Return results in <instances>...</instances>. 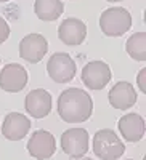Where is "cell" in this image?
I'll use <instances>...</instances> for the list:
<instances>
[{
    "label": "cell",
    "instance_id": "1",
    "mask_svg": "<svg viewBox=\"0 0 146 160\" xmlns=\"http://www.w3.org/2000/svg\"><path fill=\"white\" fill-rule=\"evenodd\" d=\"M93 112V101L81 88H68L58 98V114L68 123H82Z\"/></svg>",
    "mask_w": 146,
    "mask_h": 160
},
{
    "label": "cell",
    "instance_id": "2",
    "mask_svg": "<svg viewBox=\"0 0 146 160\" xmlns=\"http://www.w3.org/2000/svg\"><path fill=\"white\" fill-rule=\"evenodd\" d=\"M100 28L108 37H121L132 28V15L121 7H111L100 16Z\"/></svg>",
    "mask_w": 146,
    "mask_h": 160
},
{
    "label": "cell",
    "instance_id": "3",
    "mask_svg": "<svg viewBox=\"0 0 146 160\" xmlns=\"http://www.w3.org/2000/svg\"><path fill=\"white\" fill-rule=\"evenodd\" d=\"M93 152L101 160H117L125 152V146L112 130H98L93 136Z\"/></svg>",
    "mask_w": 146,
    "mask_h": 160
},
{
    "label": "cell",
    "instance_id": "4",
    "mask_svg": "<svg viewBox=\"0 0 146 160\" xmlns=\"http://www.w3.org/2000/svg\"><path fill=\"white\" fill-rule=\"evenodd\" d=\"M76 62L68 53H55L47 62V72L56 83H68L76 77Z\"/></svg>",
    "mask_w": 146,
    "mask_h": 160
},
{
    "label": "cell",
    "instance_id": "5",
    "mask_svg": "<svg viewBox=\"0 0 146 160\" xmlns=\"http://www.w3.org/2000/svg\"><path fill=\"white\" fill-rule=\"evenodd\" d=\"M111 68L104 61H90L84 66L81 78L88 90H103L111 82Z\"/></svg>",
    "mask_w": 146,
    "mask_h": 160
},
{
    "label": "cell",
    "instance_id": "6",
    "mask_svg": "<svg viewBox=\"0 0 146 160\" xmlns=\"http://www.w3.org/2000/svg\"><path fill=\"white\" fill-rule=\"evenodd\" d=\"M48 51V42L40 34H29L19 42V56L31 64H37L44 59Z\"/></svg>",
    "mask_w": 146,
    "mask_h": 160
},
{
    "label": "cell",
    "instance_id": "7",
    "mask_svg": "<svg viewBox=\"0 0 146 160\" xmlns=\"http://www.w3.org/2000/svg\"><path fill=\"white\" fill-rule=\"evenodd\" d=\"M61 149L64 154L76 157H84L88 151V133L84 128H69L61 135Z\"/></svg>",
    "mask_w": 146,
    "mask_h": 160
},
{
    "label": "cell",
    "instance_id": "8",
    "mask_svg": "<svg viewBox=\"0 0 146 160\" xmlns=\"http://www.w3.org/2000/svg\"><path fill=\"white\" fill-rule=\"evenodd\" d=\"M56 151L55 136L47 130H37L28 141V152L37 160H47Z\"/></svg>",
    "mask_w": 146,
    "mask_h": 160
},
{
    "label": "cell",
    "instance_id": "9",
    "mask_svg": "<svg viewBox=\"0 0 146 160\" xmlns=\"http://www.w3.org/2000/svg\"><path fill=\"white\" fill-rule=\"evenodd\" d=\"M28 85V71L21 64L10 62L0 71V88L8 93H18Z\"/></svg>",
    "mask_w": 146,
    "mask_h": 160
},
{
    "label": "cell",
    "instance_id": "10",
    "mask_svg": "<svg viewBox=\"0 0 146 160\" xmlns=\"http://www.w3.org/2000/svg\"><path fill=\"white\" fill-rule=\"evenodd\" d=\"M24 108L32 118H44L51 112V95L44 88L31 90L26 95Z\"/></svg>",
    "mask_w": 146,
    "mask_h": 160
},
{
    "label": "cell",
    "instance_id": "11",
    "mask_svg": "<svg viewBox=\"0 0 146 160\" xmlns=\"http://www.w3.org/2000/svg\"><path fill=\"white\" fill-rule=\"evenodd\" d=\"M58 37L68 47L82 45V42L87 37V26H85V22H82L77 18H68L60 24Z\"/></svg>",
    "mask_w": 146,
    "mask_h": 160
},
{
    "label": "cell",
    "instance_id": "12",
    "mask_svg": "<svg viewBox=\"0 0 146 160\" xmlns=\"http://www.w3.org/2000/svg\"><path fill=\"white\" fill-rule=\"evenodd\" d=\"M31 120L26 117L24 114L19 112H10L2 125V135L10 139V141H19L26 138V135L31 130Z\"/></svg>",
    "mask_w": 146,
    "mask_h": 160
},
{
    "label": "cell",
    "instance_id": "13",
    "mask_svg": "<svg viewBox=\"0 0 146 160\" xmlns=\"http://www.w3.org/2000/svg\"><path fill=\"white\" fill-rule=\"evenodd\" d=\"M109 104L114 109H130L137 102V91L128 82H119L109 90Z\"/></svg>",
    "mask_w": 146,
    "mask_h": 160
},
{
    "label": "cell",
    "instance_id": "14",
    "mask_svg": "<svg viewBox=\"0 0 146 160\" xmlns=\"http://www.w3.org/2000/svg\"><path fill=\"white\" fill-rule=\"evenodd\" d=\"M119 131L125 141L138 142L144 136V120L140 114H125L119 120Z\"/></svg>",
    "mask_w": 146,
    "mask_h": 160
},
{
    "label": "cell",
    "instance_id": "15",
    "mask_svg": "<svg viewBox=\"0 0 146 160\" xmlns=\"http://www.w3.org/2000/svg\"><path fill=\"white\" fill-rule=\"evenodd\" d=\"M34 11L39 19L42 21H55L58 19L63 11L64 5L61 0H35L34 3Z\"/></svg>",
    "mask_w": 146,
    "mask_h": 160
},
{
    "label": "cell",
    "instance_id": "16",
    "mask_svg": "<svg viewBox=\"0 0 146 160\" xmlns=\"http://www.w3.org/2000/svg\"><path fill=\"white\" fill-rule=\"evenodd\" d=\"M125 50L130 58L137 61H146V34L137 32L130 35L125 43Z\"/></svg>",
    "mask_w": 146,
    "mask_h": 160
},
{
    "label": "cell",
    "instance_id": "17",
    "mask_svg": "<svg viewBox=\"0 0 146 160\" xmlns=\"http://www.w3.org/2000/svg\"><path fill=\"white\" fill-rule=\"evenodd\" d=\"M8 37H10V26L2 16H0V43H3Z\"/></svg>",
    "mask_w": 146,
    "mask_h": 160
},
{
    "label": "cell",
    "instance_id": "18",
    "mask_svg": "<svg viewBox=\"0 0 146 160\" xmlns=\"http://www.w3.org/2000/svg\"><path fill=\"white\" fill-rule=\"evenodd\" d=\"M138 87L143 93H146V69H141L138 74Z\"/></svg>",
    "mask_w": 146,
    "mask_h": 160
},
{
    "label": "cell",
    "instance_id": "19",
    "mask_svg": "<svg viewBox=\"0 0 146 160\" xmlns=\"http://www.w3.org/2000/svg\"><path fill=\"white\" fill-rule=\"evenodd\" d=\"M71 160H91L90 157H76V158H71Z\"/></svg>",
    "mask_w": 146,
    "mask_h": 160
},
{
    "label": "cell",
    "instance_id": "20",
    "mask_svg": "<svg viewBox=\"0 0 146 160\" xmlns=\"http://www.w3.org/2000/svg\"><path fill=\"white\" fill-rule=\"evenodd\" d=\"M106 2H124V0H106Z\"/></svg>",
    "mask_w": 146,
    "mask_h": 160
},
{
    "label": "cell",
    "instance_id": "21",
    "mask_svg": "<svg viewBox=\"0 0 146 160\" xmlns=\"http://www.w3.org/2000/svg\"><path fill=\"white\" fill-rule=\"evenodd\" d=\"M0 2H10V0H0Z\"/></svg>",
    "mask_w": 146,
    "mask_h": 160
},
{
    "label": "cell",
    "instance_id": "22",
    "mask_svg": "<svg viewBox=\"0 0 146 160\" xmlns=\"http://www.w3.org/2000/svg\"><path fill=\"white\" fill-rule=\"evenodd\" d=\"M128 160H132V158H128Z\"/></svg>",
    "mask_w": 146,
    "mask_h": 160
}]
</instances>
